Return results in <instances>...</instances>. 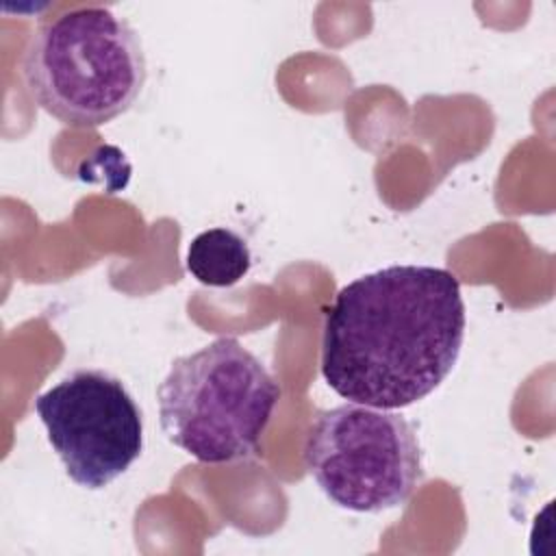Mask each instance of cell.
<instances>
[{"mask_svg": "<svg viewBox=\"0 0 556 556\" xmlns=\"http://www.w3.org/2000/svg\"><path fill=\"white\" fill-rule=\"evenodd\" d=\"M302 458L324 495L354 513L404 506L424 476L415 428L391 408L356 402L315 415Z\"/></svg>", "mask_w": 556, "mask_h": 556, "instance_id": "cell-4", "label": "cell"}, {"mask_svg": "<svg viewBox=\"0 0 556 556\" xmlns=\"http://www.w3.org/2000/svg\"><path fill=\"white\" fill-rule=\"evenodd\" d=\"M30 98L72 128H96L139 98L148 65L137 30L106 7L63 11L30 35L22 59Z\"/></svg>", "mask_w": 556, "mask_h": 556, "instance_id": "cell-2", "label": "cell"}, {"mask_svg": "<svg viewBox=\"0 0 556 556\" xmlns=\"http://www.w3.org/2000/svg\"><path fill=\"white\" fill-rule=\"evenodd\" d=\"M463 341L458 278L432 265H389L334 295L324 319L321 376L343 400L404 408L450 376Z\"/></svg>", "mask_w": 556, "mask_h": 556, "instance_id": "cell-1", "label": "cell"}, {"mask_svg": "<svg viewBox=\"0 0 556 556\" xmlns=\"http://www.w3.org/2000/svg\"><path fill=\"white\" fill-rule=\"evenodd\" d=\"M156 397L167 441L200 463L219 465L256 450L280 387L235 337H219L174 358Z\"/></svg>", "mask_w": 556, "mask_h": 556, "instance_id": "cell-3", "label": "cell"}, {"mask_svg": "<svg viewBox=\"0 0 556 556\" xmlns=\"http://www.w3.org/2000/svg\"><path fill=\"white\" fill-rule=\"evenodd\" d=\"M35 413L78 486H109L143 450L141 408L126 384L104 369L70 371L35 400Z\"/></svg>", "mask_w": 556, "mask_h": 556, "instance_id": "cell-5", "label": "cell"}, {"mask_svg": "<svg viewBox=\"0 0 556 556\" xmlns=\"http://www.w3.org/2000/svg\"><path fill=\"white\" fill-rule=\"evenodd\" d=\"M189 274L206 287H232L252 267L245 239L230 228H208L195 235L187 248Z\"/></svg>", "mask_w": 556, "mask_h": 556, "instance_id": "cell-6", "label": "cell"}]
</instances>
